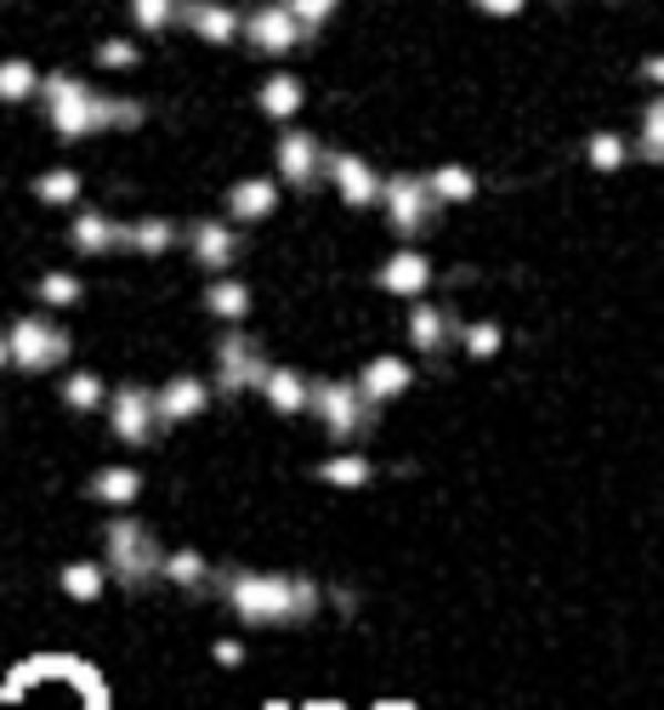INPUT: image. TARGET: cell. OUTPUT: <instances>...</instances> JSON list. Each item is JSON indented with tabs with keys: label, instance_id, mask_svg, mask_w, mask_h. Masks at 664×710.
<instances>
[{
	"label": "cell",
	"instance_id": "obj_20",
	"mask_svg": "<svg viewBox=\"0 0 664 710\" xmlns=\"http://www.w3.org/2000/svg\"><path fill=\"white\" fill-rule=\"evenodd\" d=\"M120 233H125V222H114L109 211H74L69 245L80 256H109V251H120Z\"/></svg>",
	"mask_w": 664,
	"mask_h": 710
},
{
	"label": "cell",
	"instance_id": "obj_10",
	"mask_svg": "<svg viewBox=\"0 0 664 710\" xmlns=\"http://www.w3.org/2000/svg\"><path fill=\"white\" fill-rule=\"evenodd\" d=\"M324 176L341 194V205H353V211L381 205V171H375L364 154H324Z\"/></svg>",
	"mask_w": 664,
	"mask_h": 710
},
{
	"label": "cell",
	"instance_id": "obj_26",
	"mask_svg": "<svg viewBox=\"0 0 664 710\" xmlns=\"http://www.w3.org/2000/svg\"><path fill=\"white\" fill-rule=\"evenodd\" d=\"M426 194L443 205H471L478 200V171L471 165H438V171H426Z\"/></svg>",
	"mask_w": 664,
	"mask_h": 710
},
{
	"label": "cell",
	"instance_id": "obj_29",
	"mask_svg": "<svg viewBox=\"0 0 664 710\" xmlns=\"http://www.w3.org/2000/svg\"><path fill=\"white\" fill-rule=\"evenodd\" d=\"M585 160H591V171L613 176V171H625V160H631V142H625L620 131H591V142H585Z\"/></svg>",
	"mask_w": 664,
	"mask_h": 710
},
{
	"label": "cell",
	"instance_id": "obj_25",
	"mask_svg": "<svg viewBox=\"0 0 664 710\" xmlns=\"http://www.w3.org/2000/svg\"><path fill=\"white\" fill-rule=\"evenodd\" d=\"M85 495L98 500V506H114V511H125V506L142 495V471H136V466H103L98 478L85 484Z\"/></svg>",
	"mask_w": 664,
	"mask_h": 710
},
{
	"label": "cell",
	"instance_id": "obj_23",
	"mask_svg": "<svg viewBox=\"0 0 664 710\" xmlns=\"http://www.w3.org/2000/svg\"><path fill=\"white\" fill-rule=\"evenodd\" d=\"M205 313L222 318V324H245V318H251V284H245V278H227V273H211V284H205Z\"/></svg>",
	"mask_w": 664,
	"mask_h": 710
},
{
	"label": "cell",
	"instance_id": "obj_16",
	"mask_svg": "<svg viewBox=\"0 0 664 710\" xmlns=\"http://www.w3.org/2000/svg\"><path fill=\"white\" fill-rule=\"evenodd\" d=\"M182 29L205 45H233L245 29V12H233L227 0H182Z\"/></svg>",
	"mask_w": 664,
	"mask_h": 710
},
{
	"label": "cell",
	"instance_id": "obj_32",
	"mask_svg": "<svg viewBox=\"0 0 664 710\" xmlns=\"http://www.w3.org/2000/svg\"><path fill=\"white\" fill-rule=\"evenodd\" d=\"M103 398H109V387H103V375H98V369H74L69 382H63V404H69V409H80V415L103 409Z\"/></svg>",
	"mask_w": 664,
	"mask_h": 710
},
{
	"label": "cell",
	"instance_id": "obj_19",
	"mask_svg": "<svg viewBox=\"0 0 664 710\" xmlns=\"http://www.w3.org/2000/svg\"><path fill=\"white\" fill-rule=\"evenodd\" d=\"M256 109H262L267 120H278V125H290V120L307 109V80H302V74H290V69L267 74V80L256 85Z\"/></svg>",
	"mask_w": 664,
	"mask_h": 710
},
{
	"label": "cell",
	"instance_id": "obj_8",
	"mask_svg": "<svg viewBox=\"0 0 664 710\" xmlns=\"http://www.w3.org/2000/svg\"><path fill=\"white\" fill-rule=\"evenodd\" d=\"M109 404V433L125 444V449H149L154 433H160V415H154V387H136L125 382L120 393L103 398Z\"/></svg>",
	"mask_w": 664,
	"mask_h": 710
},
{
	"label": "cell",
	"instance_id": "obj_2",
	"mask_svg": "<svg viewBox=\"0 0 664 710\" xmlns=\"http://www.w3.org/2000/svg\"><path fill=\"white\" fill-rule=\"evenodd\" d=\"M40 98H45V120L63 142H85V136H103V131H136L142 125V103L125 98H103L91 80L58 69L40 80Z\"/></svg>",
	"mask_w": 664,
	"mask_h": 710
},
{
	"label": "cell",
	"instance_id": "obj_34",
	"mask_svg": "<svg viewBox=\"0 0 664 710\" xmlns=\"http://www.w3.org/2000/svg\"><path fill=\"white\" fill-rule=\"evenodd\" d=\"M454 342L466 347V358H494V353L505 347V329H500L494 318H478V324H460Z\"/></svg>",
	"mask_w": 664,
	"mask_h": 710
},
{
	"label": "cell",
	"instance_id": "obj_37",
	"mask_svg": "<svg viewBox=\"0 0 664 710\" xmlns=\"http://www.w3.org/2000/svg\"><path fill=\"white\" fill-rule=\"evenodd\" d=\"M136 63H142V52H136V40H125V34H109L98 45V69H136Z\"/></svg>",
	"mask_w": 664,
	"mask_h": 710
},
{
	"label": "cell",
	"instance_id": "obj_7",
	"mask_svg": "<svg viewBox=\"0 0 664 710\" xmlns=\"http://www.w3.org/2000/svg\"><path fill=\"white\" fill-rule=\"evenodd\" d=\"M267 375V353L251 329H227L216 336V393L222 398H239V393H256V382Z\"/></svg>",
	"mask_w": 664,
	"mask_h": 710
},
{
	"label": "cell",
	"instance_id": "obj_14",
	"mask_svg": "<svg viewBox=\"0 0 664 710\" xmlns=\"http://www.w3.org/2000/svg\"><path fill=\"white\" fill-rule=\"evenodd\" d=\"M375 284H381L387 296H398V302H415V296H426V291H432V256H426V251H415V245H398V251L381 262Z\"/></svg>",
	"mask_w": 664,
	"mask_h": 710
},
{
	"label": "cell",
	"instance_id": "obj_4",
	"mask_svg": "<svg viewBox=\"0 0 664 710\" xmlns=\"http://www.w3.org/2000/svg\"><path fill=\"white\" fill-rule=\"evenodd\" d=\"M307 409L318 415V426H324V433L336 438L341 449L358 444V438H369L375 420H381V404H369V398L358 393V382H313Z\"/></svg>",
	"mask_w": 664,
	"mask_h": 710
},
{
	"label": "cell",
	"instance_id": "obj_33",
	"mask_svg": "<svg viewBox=\"0 0 664 710\" xmlns=\"http://www.w3.org/2000/svg\"><path fill=\"white\" fill-rule=\"evenodd\" d=\"M85 296V284H80V273H40L34 278V302H45V307H74Z\"/></svg>",
	"mask_w": 664,
	"mask_h": 710
},
{
	"label": "cell",
	"instance_id": "obj_12",
	"mask_svg": "<svg viewBox=\"0 0 664 710\" xmlns=\"http://www.w3.org/2000/svg\"><path fill=\"white\" fill-rule=\"evenodd\" d=\"M182 240H187V251H194V262H200L205 273H227L233 262L245 256L239 227H233V222H216V216H200L194 227L182 233Z\"/></svg>",
	"mask_w": 664,
	"mask_h": 710
},
{
	"label": "cell",
	"instance_id": "obj_11",
	"mask_svg": "<svg viewBox=\"0 0 664 710\" xmlns=\"http://www.w3.org/2000/svg\"><path fill=\"white\" fill-rule=\"evenodd\" d=\"M273 165H278V182L284 187H313L324 176V142L302 125H290L278 136V149H273Z\"/></svg>",
	"mask_w": 664,
	"mask_h": 710
},
{
	"label": "cell",
	"instance_id": "obj_17",
	"mask_svg": "<svg viewBox=\"0 0 664 710\" xmlns=\"http://www.w3.org/2000/svg\"><path fill=\"white\" fill-rule=\"evenodd\" d=\"M415 387V369H409V358H398V353H375L364 369H358V393L369 398V404H392V398H403Z\"/></svg>",
	"mask_w": 664,
	"mask_h": 710
},
{
	"label": "cell",
	"instance_id": "obj_13",
	"mask_svg": "<svg viewBox=\"0 0 664 710\" xmlns=\"http://www.w3.org/2000/svg\"><path fill=\"white\" fill-rule=\"evenodd\" d=\"M211 398H216V387L200 382V375H171L165 387H154V415H160V426H182V420H200L211 409Z\"/></svg>",
	"mask_w": 664,
	"mask_h": 710
},
{
	"label": "cell",
	"instance_id": "obj_21",
	"mask_svg": "<svg viewBox=\"0 0 664 710\" xmlns=\"http://www.w3.org/2000/svg\"><path fill=\"white\" fill-rule=\"evenodd\" d=\"M278 211V182L273 176H245L227 187V216L233 222H267Z\"/></svg>",
	"mask_w": 664,
	"mask_h": 710
},
{
	"label": "cell",
	"instance_id": "obj_22",
	"mask_svg": "<svg viewBox=\"0 0 664 710\" xmlns=\"http://www.w3.org/2000/svg\"><path fill=\"white\" fill-rule=\"evenodd\" d=\"M160 580L176 586V591H205V586H211V557H205L200 546L160 551Z\"/></svg>",
	"mask_w": 664,
	"mask_h": 710
},
{
	"label": "cell",
	"instance_id": "obj_39",
	"mask_svg": "<svg viewBox=\"0 0 664 710\" xmlns=\"http://www.w3.org/2000/svg\"><path fill=\"white\" fill-rule=\"evenodd\" d=\"M523 7H529V0H478V12H483V18H517Z\"/></svg>",
	"mask_w": 664,
	"mask_h": 710
},
{
	"label": "cell",
	"instance_id": "obj_28",
	"mask_svg": "<svg viewBox=\"0 0 664 710\" xmlns=\"http://www.w3.org/2000/svg\"><path fill=\"white\" fill-rule=\"evenodd\" d=\"M80 194H85V176H80L74 165H58V171L34 176V200H40V205L69 211V205H80Z\"/></svg>",
	"mask_w": 664,
	"mask_h": 710
},
{
	"label": "cell",
	"instance_id": "obj_5",
	"mask_svg": "<svg viewBox=\"0 0 664 710\" xmlns=\"http://www.w3.org/2000/svg\"><path fill=\"white\" fill-rule=\"evenodd\" d=\"M69 353H74L69 329H63V324H52V318H40V313H29V318H18V324L7 329V358H12L18 369H29V375L58 369Z\"/></svg>",
	"mask_w": 664,
	"mask_h": 710
},
{
	"label": "cell",
	"instance_id": "obj_9",
	"mask_svg": "<svg viewBox=\"0 0 664 710\" xmlns=\"http://www.w3.org/2000/svg\"><path fill=\"white\" fill-rule=\"evenodd\" d=\"M239 40H251L256 58H290L307 34H302V23L290 18V7H284V0H267V7H256V12L245 18Z\"/></svg>",
	"mask_w": 664,
	"mask_h": 710
},
{
	"label": "cell",
	"instance_id": "obj_24",
	"mask_svg": "<svg viewBox=\"0 0 664 710\" xmlns=\"http://www.w3.org/2000/svg\"><path fill=\"white\" fill-rule=\"evenodd\" d=\"M176 240H182V227L171 216H142V222H125V233H120V245L136 256H165Z\"/></svg>",
	"mask_w": 664,
	"mask_h": 710
},
{
	"label": "cell",
	"instance_id": "obj_38",
	"mask_svg": "<svg viewBox=\"0 0 664 710\" xmlns=\"http://www.w3.org/2000/svg\"><path fill=\"white\" fill-rule=\"evenodd\" d=\"M658 120H664V103L653 98V103L642 109V160H647V165L658 160Z\"/></svg>",
	"mask_w": 664,
	"mask_h": 710
},
{
	"label": "cell",
	"instance_id": "obj_18",
	"mask_svg": "<svg viewBox=\"0 0 664 710\" xmlns=\"http://www.w3.org/2000/svg\"><path fill=\"white\" fill-rule=\"evenodd\" d=\"M256 393L267 398L273 415H307V398H313V382L290 364H267V375L256 382Z\"/></svg>",
	"mask_w": 664,
	"mask_h": 710
},
{
	"label": "cell",
	"instance_id": "obj_36",
	"mask_svg": "<svg viewBox=\"0 0 664 710\" xmlns=\"http://www.w3.org/2000/svg\"><path fill=\"white\" fill-rule=\"evenodd\" d=\"M284 7H290V18H296V23H302V34L313 40L329 18L341 12V0H284Z\"/></svg>",
	"mask_w": 664,
	"mask_h": 710
},
{
	"label": "cell",
	"instance_id": "obj_6",
	"mask_svg": "<svg viewBox=\"0 0 664 710\" xmlns=\"http://www.w3.org/2000/svg\"><path fill=\"white\" fill-rule=\"evenodd\" d=\"M381 205H387V227L398 240H420L438 222V200L426 194V176H415V171H398L381 182Z\"/></svg>",
	"mask_w": 664,
	"mask_h": 710
},
{
	"label": "cell",
	"instance_id": "obj_41",
	"mask_svg": "<svg viewBox=\"0 0 664 710\" xmlns=\"http://www.w3.org/2000/svg\"><path fill=\"white\" fill-rule=\"evenodd\" d=\"M0 364H12V358H7V336H0Z\"/></svg>",
	"mask_w": 664,
	"mask_h": 710
},
{
	"label": "cell",
	"instance_id": "obj_31",
	"mask_svg": "<svg viewBox=\"0 0 664 710\" xmlns=\"http://www.w3.org/2000/svg\"><path fill=\"white\" fill-rule=\"evenodd\" d=\"M103 586H109V568L103 562H69L63 568V597H74V602H98Z\"/></svg>",
	"mask_w": 664,
	"mask_h": 710
},
{
	"label": "cell",
	"instance_id": "obj_27",
	"mask_svg": "<svg viewBox=\"0 0 664 710\" xmlns=\"http://www.w3.org/2000/svg\"><path fill=\"white\" fill-rule=\"evenodd\" d=\"M369 478H375V466H369V455H358L353 444L318 466V484H329V489H364Z\"/></svg>",
	"mask_w": 664,
	"mask_h": 710
},
{
	"label": "cell",
	"instance_id": "obj_35",
	"mask_svg": "<svg viewBox=\"0 0 664 710\" xmlns=\"http://www.w3.org/2000/svg\"><path fill=\"white\" fill-rule=\"evenodd\" d=\"M131 23L142 34H165L182 23V0H131Z\"/></svg>",
	"mask_w": 664,
	"mask_h": 710
},
{
	"label": "cell",
	"instance_id": "obj_40",
	"mask_svg": "<svg viewBox=\"0 0 664 710\" xmlns=\"http://www.w3.org/2000/svg\"><path fill=\"white\" fill-rule=\"evenodd\" d=\"M216 659H222V666H239L245 648H239V642H216Z\"/></svg>",
	"mask_w": 664,
	"mask_h": 710
},
{
	"label": "cell",
	"instance_id": "obj_30",
	"mask_svg": "<svg viewBox=\"0 0 664 710\" xmlns=\"http://www.w3.org/2000/svg\"><path fill=\"white\" fill-rule=\"evenodd\" d=\"M34 91H40V74H34L29 58L0 63V103H34Z\"/></svg>",
	"mask_w": 664,
	"mask_h": 710
},
{
	"label": "cell",
	"instance_id": "obj_1",
	"mask_svg": "<svg viewBox=\"0 0 664 710\" xmlns=\"http://www.w3.org/2000/svg\"><path fill=\"white\" fill-rule=\"evenodd\" d=\"M222 602L239 626H307L318 620L324 591L307 575H262V568H233L222 580Z\"/></svg>",
	"mask_w": 664,
	"mask_h": 710
},
{
	"label": "cell",
	"instance_id": "obj_3",
	"mask_svg": "<svg viewBox=\"0 0 664 710\" xmlns=\"http://www.w3.org/2000/svg\"><path fill=\"white\" fill-rule=\"evenodd\" d=\"M160 540L149 524H136V517H109L103 524V568H109V580H120L125 591H142V586H154L160 580Z\"/></svg>",
	"mask_w": 664,
	"mask_h": 710
},
{
	"label": "cell",
	"instance_id": "obj_15",
	"mask_svg": "<svg viewBox=\"0 0 664 710\" xmlns=\"http://www.w3.org/2000/svg\"><path fill=\"white\" fill-rule=\"evenodd\" d=\"M454 329H460V318H454L449 302H426V296H415V307H409V347H415V353L438 358L443 347H454Z\"/></svg>",
	"mask_w": 664,
	"mask_h": 710
}]
</instances>
